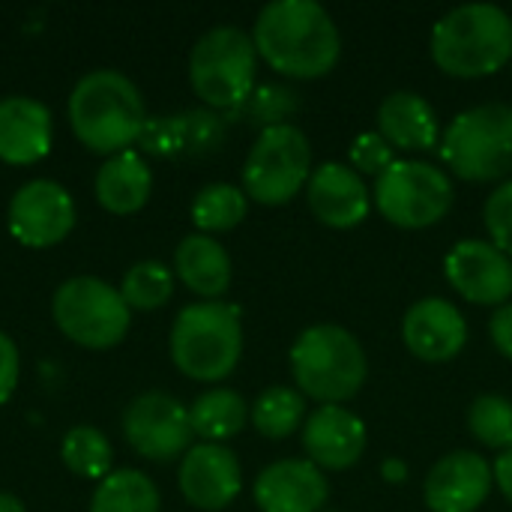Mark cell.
Wrapping results in <instances>:
<instances>
[{"mask_svg": "<svg viewBox=\"0 0 512 512\" xmlns=\"http://www.w3.org/2000/svg\"><path fill=\"white\" fill-rule=\"evenodd\" d=\"M252 42L273 72L297 81L324 78L342 57V33L315 0L267 3L252 24Z\"/></svg>", "mask_w": 512, "mask_h": 512, "instance_id": "6da1fadb", "label": "cell"}, {"mask_svg": "<svg viewBox=\"0 0 512 512\" xmlns=\"http://www.w3.org/2000/svg\"><path fill=\"white\" fill-rule=\"evenodd\" d=\"M66 111L75 138L102 156H114L138 144L147 123L141 90L117 69L87 72L75 84Z\"/></svg>", "mask_w": 512, "mask_h": 512, "instance_id": "7a4b0ae2", "label": "cell"}, {"mask_svg": "<svg viewBox=\"0 0 512 512\" xmlns=\"http://www.w3.org/2000/svg\"><path fill=\"white\" fill-rule=\"evenodd\" d=\"M432 60L453 78H486L512 63V18L495 3H465L450 9L429 42Z\"/></svg>", "mask_w": 512, "mask_h": 512, "instance_id": "3957f363", "label": "cell"}, {"mask_svg": "<svg viewBox=\"0 0 512 512\" xmlns=\"http://www.w3.org/2000/svg\"><path fill=\"white\" fill-rule=\"evenodd\" d=\"M168 348L186 378L201 384L225 381L243 354L240 309L225 300H201L180 309L171 324Z\"/></svg>", "mask_w": 512, "mask_h": 512, "instance_id": "277c9868", "label": "cell"}, {"mask_svg": "<svg viewBox=\"0 0 512 512\" xmlns=\"http://www.w3.org/2000/svg\"><path fill=\"white\" fill-rule=\"evenodd\" d=\"M291 375L303 396L321 405H345L369 375V357L360 339L339 324L306 327L291 348Z\"/></svg>", "mask_w": 512, "mask_h": 512, "instance_id": "5b68a950", "label": "cell"}, {"mask_svg": "<svg viewBox=\"0 0 512 512\" xmlns=\"http://www.w3.org/2000/svg\"><path fill=\"white\" fill-rule=\"evenodd\" d=\"M444 165L468 183L512 174V105L486 102L459 111L441 135Z\"/></svg>", "mask_w": 512, "mask_h": 512, "instance_id": "8992f818", "label": "cell"}, {"mask_svg": "<svg viewBox=\"0 0 512 512\" xmlns=\"http://www.w3.org/2000/svg\"><path fill=\"white\" fill-rule=\"evenodd\" d=\"M258 51L252 33L219 24L207 30L189 54V81L195 96L213 111H237L255 90Z\"/></svg>", "mask_w": 512, "mask_h": 512, "instance_id": "52a82bcc", "label": "cell"}, {"mask_svg": "<svg viewBox=\"0 0 512 512\" xmlns=\"http://www.w3.org/2000/svg\"><path fill=\"white\" fill-rule=\"evenodd\" d=\"M453 180L444 168L423 159H396L375 177L372 204L378 213L405 231L438 225L453 207Z\"/></svg>", "mask_w": 512, "mask_h": 512, "instance_id": "ba28073f", "label": "cell"}, {"mask_svg": "<svg viewBox=\"0 0 512 512\" xmlns=\"http://www.w3.org/2000/svg\"><path fill=\"white\" fill-rule=\"evenodd\" d=\"M51 315L57 330L69 342L90 351H105L120 345L132 324V309L126 306L120 291L93 276L66 279L54 291Z\"/></svg>", "mask_w": 512, "mask_h": 512, "instance_id": "9c48e42d", "label": "cell"}, {"mask_svg": "<svg viewBox=\"0 0 512 512\" xmlns=\"http://www.w3.org/2000/svg\"><path fill=\"white\" fill-rule=\"evenodd\" d=\"M312 177V144L294 123L264 129L243 165L246 198L279 207L288 204Z\"/></svg>", "mask_w": 512, "mask_h": 512, "instance_id": "30bf717a", "label": "cell"}, {"mask_svg": "<svg viewBox=\"0 0 512 512\" xmlns=\"http://www.w3.org/2000/svg\"><path fill=\"white\" fill-rule=\"evenodd\" d=\"M123 435L129 447L150 462H174L189 453V408L168 393H141L123 411Z\"/></svg>", "mask_w": 512, "mask_h": 512, "instance_id": "8fae6325", "label": "cell"}, {"mask_svg": "<svg viewBox=\"0 0 512 512\" xmlns=\"http://www.w3.org/2000/svg\"><path fill=\"white\" fill-rule=\"evenodd\" d=\"M9 234L30 249H48L75 228V201L54 180H30L9 201Z\"/></svg>", "mask_w": 512, "mask_h": 512, "instance_id": "7c38bea8", "label": "cell"}, {"mask_svg": "<svg viewBox=\"0 0 512 512\" xmlns=\"http://www.w3.org/2000/svg\"><path fill=\"white\" fill-rule=\"evenodd\" d=\"M444 276L474 306H504L512 297V258L492 240H459L444 258Z\"/></svg>", "mask_w": 512, "mask_h": 512, "instance_id": "4fadbf2b", "label": "cell"}, {"mask_svg": "<svg viewBox=\"0 0 512 512\" xmlns=\"http://www.w3.org/2000/svg\"><path fill=\"white\" fill-rule=\"evenodd\" d=\"M495 474L474 450L447 453L423 480V501L432 512H477L492 495Z\"/></svg>", "mask_w": 512, "mask_h": 512, "instance_id": "5bb4252c", "label": "cell"}, {"mask_svg": "<svg viewBox=\"0 0 512 512\" xmlns=\"http://www.w3.org/2000/svg\"><path fill=\"white\" fill-rule=\"evenodd\" d=\"M402 339L417 360L450 363L468 345V321L456 303L444 297H423L405 312Z\"/></svg>", "mask_w": 512, "mask_h": 512, "instance_id": "9a60e30c", "label": "cell"}, {"mask_svg": "<svg viewBox=\"0 0 512 512\" xmlns=\"http://www.w3.org/2000/svg\"><path fill=\"white\" fill-rule=\"evenodd\" d=\"M180 492L183 498L204 512L231 507L243 489V471L237 456L225 444H198L180 462Z\"/></svg>", "mask_w": 512, "mask_h": 512, "instance_id": "2e32d148", "label": "cell"}, {"mask_svg": "<svg viewBox=\"0 0 512 512\" xmlns=\"http://www.w3.org/2000/svg\"><path fill=\"white\" fill-rule=\"evenodd\" d=\"M369 444L366 423L345 405H321L303 423V450L321 471L354 468Z\"/></svg>", "mask_w": 512, "mask_h": 512, "instance_id": "e0dca14e", "label": "cell"}, {"mask_svg": "<svg viewBox=\"0 0 512 512\" xmlns=\"http://www.w3.org/2000/svg\"><path fill=\"white\" fill-rule=\"evenodd\" d=\"M306 201L315 219L327 228H357L372 210V192L366 180L345 162H324L312 168L306 183Z\"/></svg>", "mask_w": 512, "mask_h": 512, "instance_id": "ac0fdd59", "label": "cell"}, {"mask_svg": "<svg viewBox=\"0 0 512 512\" xmlns=\"http://www.w3.org/2000/svg\"><path fill=\"white\" fill-rule=\"evenodd\" d=\"M252 495L261 512H324L330 486L309 459H279L258 474Z\"/></svg>", "mask_w": 512, "mask_h": 512, "instance_id": "d6986e66", "label": "cell"}, {"mask_svg": "<svg viewBox=\"0 0 512 512\" xmlns=\"http://www.w3.org/2000/svg\"><path fill=\"white\" fill-rule=\"evenodd\" d=\"M51 111L30 96L0 99V162L36 165L51 150Z\"/></svg>", "mask_w": 512, "mask_h": 512, "instance_id": "ffe728a7", "label": "cell"}, {"mask_svg": "<svg viewBox=\"0 0 512 512\" xmlns=\"http://www.w3.org/2000/svg\"><path fill=\"white\" fill-rule=\"evenodd\" d=\"M378 132L393 150H432L441 138L438 114L432 102L414 90L390 93L378 108Z\"/></svg>", "mask_w": 512, "mask_h": 512, "instance_id": "44dd1931", "label": "cell"}, {"mask_svg": "<svg viewBox=\"0 0 512 512\" xmlns=\"http://www.w3.org/2000/svg\"><path fill=\"white\" fill-rule=\"evenodd\" d=\"M93 189H96V201L108 213L132 216L150 201L153 174H150L147 162L141 159V153L123 150V153H114L102 162V168L96 171Z\"/></svg>", "mask_w": 512, "mask_h": 512, "instance_id": "7402d4cb", "label": "cell"}, {"mask_svg": "<svg viewBox=\"0 0 512 512\" xmlns=\"http://www.w3.org/2000/svg\"><path fill=\"white\" fill-rule=\"evenodd\" d=\"M177 279L204 300H219L231 288V255L210 234H189L174 252Z\"/></svg>", "mask_w": 512, "mask_h": 512, "instance_id": "603a6c76", "label": "cell"}, {"mask_svg": "<svg viewBox=\"0 0 512 512\" xmlns=\"http://www.w3.org/2000/svg\"><path fill=\"white\" fill-rule=\"evenodd\" d=\"M192 435L204 444H225L243 432L249 423V405L240 393L228 387H213L189 405Z\"/></svg>", "mask_w": 512, "mask_h": 512, "instance_id": "cb8c5ba5", "label": "cell"}, {"mask_svg": "<svg viewBox=\"0 0 512 512\" xmlns=\"http://www.w3.org/2000/svg\"><path fill=\"white\" fill-rule=\"evenodd\" d=\"M159 504V489L147 474L120 468L99 480L90 498V512H159Z\"/></svg>", "mask_w": 512, "mask_h": 512, "instance_id": "d4e9b609", "label": "cell"}, {"mask_svg": "<svg viewBox=\"0 0 512 512\" xmlns=\"http://www.w3.org/2000/svg\"><path fill=\"white\" fill-rule=\"evenodd\" d=\"M249 420L258 435L285 441L306 420V396L294 387H267L249 408Z\"/></svg>", "mask_w": 512, "mask_h": 512, "instance_id": "484cf974", "label": "cell"}, {"mask_svg": "<svg viewBox=\"0 0 512 512\" xmlns=\"http://www.w3.org/2000/svg\"><path fill=\"white\" fill-rule=\"evenodd\" d=\"M246 210H249V198L240 186L210 183L192 201V222H195L198 234L213 237L219 231L237 228L246 219Z\"/></svg>", "mask_w": 512, "mask_h": 512, "instance_id": "4316f807", "label": "cell"}, {"mask_svg": "<svg viewBox=\"0 0 512 512\" xmlns=\"http://www.w3.org/2000/svg\"><path fill=\"white\" fill-rule=\"evenodd\" d=\"M63 465L84 480H105L111 474L114 450L111 441L96 426H75L66 432L60 444Z\"/></svg>", "mask_w": 512, "mask_h": 512, "instance_id": "83f0119b", "label": "cell"}, {"mask_svg": "<svg viewBox=\"0 0 512 512\" xmlns=\"http://www.w3.org/2000/svg\"><path fill=\"white\" fill-rule=\"evenodd\" d=\"M174 294V273L162 261H141L126 270L120 297L132 312H156Z\"/></svg>", "mask_w": 512, "mask_h": 512, "instance_id": "f1b7e54d", "label": "cell"}, {"mask_svg": "<svg viewBox=\"0 0 512 512\" xmlns=\"http://www.w3.org/2000/svg\"><path fill=\"white\" fill-rule=\"evenodd\" d=\"M468 432L489 450L512 447V402L498 393H483L468 408Z\"/></svg>", "mask_w": 512, "mask_h": 512, "instance_id": "f546056e", "label": "cell"}, {"mask_svg": "<svg viewBox=\"0 0 512 512\" xmlns=\"http://www.w3.org/2000/svg\"><path fill=\"white\" fill-rule=\"evenodd\" d=\"M297 108H300V96H297L294 87H288V84H261L231 114L243 117L246 123H252V126H258L264 132V129H273V126H285L288 117L297 114Z\"/></svg>", "mask_w": 512, "mask_h": 512, "instance_id": "4dcf8cb0", "label": "cell"}, {"mask_svg": "<svg viewBox=\"0 0 512 512\" xmlns=\"http://www.w3.org/2000/svg\"><path fill=\"white\" fill-rule=\"evenodd\" d=\"M177 129L183 156H207L225 144L228 120L213 108H189L177 114Z\"/></svg>", "mask_w": 512, "mask_h": 512, "instance_id": "1f68e13d", "label": "cell"}, {"mask_svg": "<svg viewBox=\"0 0 512 512\" xmlns=\"http://www.w3.org/2000/svg\"><path fill=\"white\" fill-rule=\"evenodd\" d=\"M396 162V150L387 144L381 132H360L348 150V165L363 177H381L390 165Z\"/></svg>", "mask_w": 512, "mask_h": 512, "instance_id": "d6a6232c", "label": "cell"}, {"mask_svg": "<svg viewBox=\"0 0 512 512\" xmlns=\"http://www.w3.org/2000/svg\"><path fill=\"white\" fill-rule=\"evenodd\" d=\"M483 222L492 237V243L512 258V180H504L495 186V192L486 198Z\"/></svg>", "mask_w": 512, "mask_h": 512, "instance_id": "836d02e7", "label": "cell"}, {"mask_svg": "<svg viewBox=\"0 0 512 512\" xmlns=\"http://www.w3.org/2000/svg\"><path fill=\"white\" fill-rule=\"evenodd\" d=\"M138 144H141V150H144L147 156H156V159H177V156H183L180 129H177V114H168V117H147Z\"/></svg>", "mask_w": 512, "mask_h": 512, "instance_id": "e575fe53", "label": "cell"}, {"mask_svg": "<svg viewBox=\"0 0 512 512\" xmlns=\"http://www.w3.org/2000/svg\"><path fill=\"white\" fill-rule=\"evenodd\" d=\"M18 372H21V360H18V348L15 342L0 330V405L15 393L18 384Z\"/></svg>", "mask_w": 512, "mask_h": 512, "instance_id": "d590c367", "label": "cell"}, {"mask_svg": "<svg viewBox=\"0 0 512 512\" xmlns=\"http://www.w3.org/2000/svg\"><path fill=\"white\" fill-rule=\"evenodd\" d=\"M489 336H492V345L498 348V354H504L507 360H512V300L492 312Z\"/></svg>", "mask_w": 512, "mask_h": 512, "instance_id": "8d00e7d4", "label": "cell"}, {"mask_svg": "<svg viewBox=\"0 0 512 512\" xmlns=\"http://www.w3.org/2000/svg\"><path fill=\"white\" fill-rule=\"evenodd\" d=\"M492 474H495V486L504 492V498L512 504V447L510 450H504V453L495 459Z\"/></svg>", "mask_w": 512, "mask_h": 512, "instance_id": "74e56055", "label": "cell"}, {"mask_svg": "<svg viewBox=\"0 0 512 512\" xmlns=\"http://www.w3.org/2000/svg\"><path fill=\"white\" fill-rule=\"evenodd\" d=\"M381 477H384L387 483H393V486H402V483L408 480V462H405V459H399V456L384 459V465H381Z\"/></svg>", "mask_w": 512, "mask_h": 512, "instance_id": "f35d334b", "label": "cell"}, {"mask_svg": "<svg viewBox=\"0 0 512 512\" xmlns=\"http://www.w3.org/2000/svg\"><path fill=\"white\" fill-rule=\"evenodd\" d=\"M0 512H27V510H24V504H21L15 495H9V492H0Z\"/></svg>", "mask_w": 512, "mask_h": 512, "instance_id": "ab89813d", "label": "cell"}, {"mask_svg": "<svg viewBox=\"0 0 512 512\" xmlns=\"http://www.w3.org/2000/svg\"><path fill=\"white\" fill-rule=\"evenodd\" d=\"M324 512H336V510H324Z\"/></svg>", "mask_w": 512, "mask_h": 512, "instance_id": "60d3db41", "label": "cell"}]
</instances>
